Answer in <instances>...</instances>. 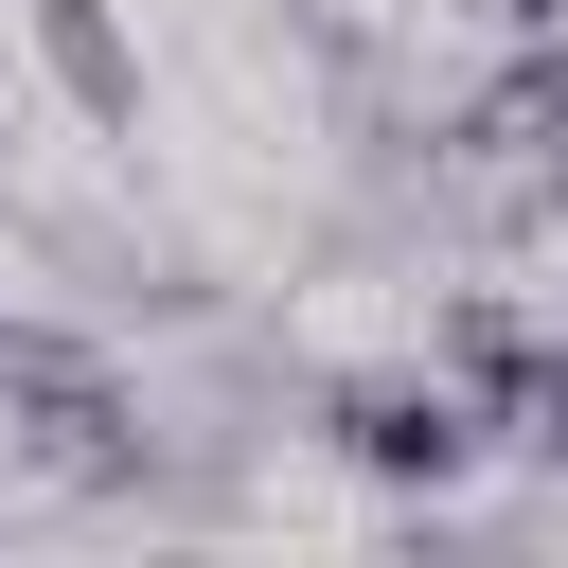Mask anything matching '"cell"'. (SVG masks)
Instances as JSON below:
<instances>
[{"label": "cell", "instance_id": "obj_2", "mask_svg": "<svg viewBox=\"0 0 568 568\" xmlns=\"http://www.w3.org/2000/svg\"><path fill=\"white\" fill-rule=\"evenodd\" d=\"M320 444H337L355 479H390V497H444L497 426H479L444 373H337V390H320Z\"/></svg>", "mask_w": 568, "mask_h": 568}, {"label": "cell", "instance_id": "obj_3", "mask_svg": "<svg viewBox=\"0 0 568 568\" xmlns=\"http://www.w3.org/2000/svg\"><path fill=\"white\" fill-rule=\"evenodd\" d=\"M532 355H550V320L515 302V284H462L444 302V337H426V373L479 408V426H515V390H532Z\"/></svg>", "mask_w": 568, "mask_h": 568}, {"label": "cell", "instance_id": "obj_1", "mask_svg": "<svg viewBox=\"0 0 568 568\" xmlns=\"http://www.w3.org/2000/svg\"><path fill=\"white\" fill-rule=\"evenodd\" d=\"M0 408H18V444H36L53 479H89V497H142V479H160L142 390H124L89 337H53V320H0Z\"/></svg>", "mask_w": 568, "mask_h": 568}, {"label": "cell", "instance_id": "obj_6", "mask_svg": "<svg viewBox=\"0 0 568 568\" xmlns=\"http://www.w3.org/2000/svg\"><path fill=\"white\" fill-rule=\"evenodd\" d=\"M479 18H497V36H568V0H479Z\"/></svg>", "mask_w": 568, "mask_h": 568}, {"label": "cell", "instance_id": "obj_5", "mask_svg": "<svg viewBox=\"0 0 568 568\" xmlns=\"http://www.w3.org/2000/svg\"><path fill=\"white\" fill-rule=\"evenodd\" d=\"M515 444H550V462H568V337L532 355V390H515Z\"/></svg>", "mask_w": 568, "mask_h": 568}, {"label": "cell", "instance_id": "obj_7", "mask_svg": "<svg viewBox=\"0 0 568 568\" xmlns=\"http://www.w3.org/2000/svg\"><path fill=\"white\" fill-rule=\"evenodd\" d=\"M550 213H568V178H550Z\"/></svg>", "mask_w": 568, "mask_h": 568}, {"label": "cell", "instance_id": "obj_4", "mask_svg": "<svg viewBox=\"0 0 568 568\" xmlns=\"http://www.w3.org/2000/svg\"><path fill=\"white\" fill-rule=\"evenodd\" d=\"M36 71L71 89V124H142V36L106 0H36Z\"/></svg>", "mask_w": 568, "mask_h": 568}]
</instances>
